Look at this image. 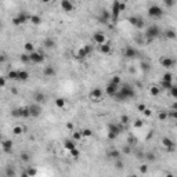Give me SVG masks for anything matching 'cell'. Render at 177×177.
I'll return each instance as SVG.
<instances>
[{"instance_id":"60","label":"cell","mask_w":177,"mask_h":177,"mask_svg":"<svg viewBox=\"0 0 177 177\" xmlns=\"http://www.w3.org/2000/svg\"><path fill=\"white\" fill-rule=\"evenodd\" d=\"M42 1H43V3H50L51 0H42Z\"/></svg>"},{"instance_id":"20","label":"cell","mask_w":177,"mask_h":177,"mask_svg":"<svg viewBox=\"0 0 177 177\" xmlns=\"http://www.w3.org/2000/svg\"><path fill=\"white\" fill-rule=\"evenodd\" d=\"M162 145L166 148V151H173V149H174V141L169 137L162 138Z\"/></svg>"},{"instance_id":"22","label":"cell","mask_w":177,"mask_h":177,"mask_svg":"<svg viewBox=\"0 0 177 177\" xmlns=\"http://www.w3.org/2000/svg\"><path fill=\"white\" fill-rule=\"evenodd\" d=\"M56 75V68L53 67V65H47L43 68V76L44 78H51Z\"/></svg>"},{"instance_id":"30","label":"cell","mask_w":177,"mask_h":177,"mask_svg":"<svg viewBox=\"0 0 177 177\" xmlns=\"http://www.w3.org/2000/svg\"><path fill=\"white\" fill-rule=\"evenodd\" d=\"M165 37L166 39L174 40L176 39V31H174V29H167V31L165 32Z\"/></svg>"},{"instance_id":"57","label":"cell","mask_w":177,"mask_h":177,"mask_svg":"<svg viewBox=\"0 0 177 177\" xmlns=\"http://www.w3.org/2000/svg\"><path fill=\"white\" fill-rule=\"evenodd\" d=\"M143 114L145 115V116H151V115H152V112H151V109H149V108H145L143 111Z\"/></svg>"},{"instance_id":"14","label":"cell","mask_w":177,"mask_h":177,"mask_svg":"<svg viewBox=\"0 0 177 177\" xmlns=\"http://www.w3.org/2000/svg\"><path fill=\"white\" fill-rule=\"evenodd\" d=\"M159 64L163 67V68H171L174 65V60L171 57H167V56H163V57L159 58Z\"/></svg>"},{"instance_id":"3","label":"cell","mask_w":177,"mask_h":177,"mask_svg":"<svg viewBox=\"0 0 177 177\" xmlns=\"http://www.w3.org/2000/svg\"><path fill=\"white\" fill-rule=\"evenodd\" d=\"M120 133H123V125L122 123H109L108 125V138L109 140H115Z\"/></svg>"},{"instance_id":"38","label":"cell","mask_w":177,"mask_h":177,"mask_svg":"<svg viewBox=\"0 0 177 177\" xmlns=\"http://www.w3.org/2000/svg\"><path fill=\"white\" fill-rule=\"evenodd\" d=\"M167 118H169V112H167V111H160L159 114H158V119H159L160 122L166 120Z\"/></svg>"},{"instance_id":"24","label":"cell","mask_w":177,"mask_h":177,"mask_svg":"<svg viewBox=\"0 0 177 177\" xmlns=\"http://www.w3.org/2000/svg\"><path fill=\"white\" fill-rule=\"evenodd\" d=\"M62 145L67 151H71V149H74L75 147H76V141H75L74 138H72V140H71V138H67V140H64Z\"/></svg>"},{"instance_id":"12","label":"cell","mask_w":177,"mask_h":177,"mask_svg":"<svg viewBox=\"0 0 177 177\" xmlns=\"http://www.w3.org/2000/svg\"><path fill=\"white\" fill-rule=\"evenodd\" d=\"M109 19H111V11L107 10V8H103V10L100 11V15H98V22L107 25V24L109 22Z\"/></svg>"},{"instance_id":"44","label":"cell","mask_w":177,"mask_h":177,"mask_svg":"<svg viewBox=\"0 0 177 177\" xmlns=\"http://www.w3.org/2000/svg\"><path fill=\"white\" fill-rule=\"evenodd\" d=\"M120 123H122L123 126L129 125V123H130V118H129L127 115H122V116H120Z\"/></svg>"},{"instance_id":"33","label":"cell","mask_w":177,"mask_h":177,"mask_svg":"<svg viewBox=\"0 0 177 177\" xmlns=\"http://www.w3.org/2000/svg\"><path fill=\"white\" fill-rule=\"evenodd\" d=\"M109 82H111V83H114V85H116V86H120V85H122V78H120L119 75H114V76L111 78Z\"/></svg>"},{"instance_id":"23","label":"cell","mask_w":177,"mask_h":177,"mask_svg":"<svg viewBox=\"0 0 177 177\" xmlns=\"http://www.w3.org/2000/svg\"><path fill=\"white\" fill-rule=\"evenodd\" d=\"M98 50L101 54H109L112 51V47H111V43H103V44H98Z\"/></svg>"},{"instance_id":"49","label":"cell","mask_w":177,"mask_h":177,"mask_svg":"<svg viewBox=\"0 0 177 177\" xmlns=\"http://www.w3.org/2000/svg\"><path fill=\"white\" fill-rule=\"evenodd\" d=\"M162 80H167V82H173V75H171L170 72H166V74H163V76H162Z\"/></svg>"},{"instance_id":"48","label":"cell","mask_w":177,"mask_h":177,"mask_svg":"<svg viewBox=\"0 0 177 177\" xmlns=\"http://www.w3.org/2000/svg\"><path fill=\"white\" fill-rule=\"evenodd\" d=\"M169 92H170V96L173 98H177V86H171L170 89H169Z\"/></svg>"},{"instance_id":"2","label":"cell","mask_w":177,"mask_h":177,"mask_svg":"<svg viewBox=\"0 0 177 177\" xmlns=\"http://www.w3.org/2000/svg\"><path fill=\"white\" fill-rule=\"evenodd\" d=\"M159 35H160V28L158 26V25L152 24V25L147 26L145 31H144V39H145L147 43H151V42H154Z\"/></svg>"},{"instance_id":"43","label":"cell","mask_w":177,"mask_h":177,"mask_svg":"<svg viewBox=\"0 0 177 177\" xmlns=\"http://www.w3.org/2000/svg\"><path fill=\"white\" fill-rule=\"evenodd\" d=\"M133 126L136 127V129H141L144 126V120L143 119H136L134 122H133Z\"/></svg>"},{"instance_id":"56","label":"cell","mask_w":177,"mask_h":177,"mask_svg":"<svg viewBox=\"0 0 177 177\" xmlns=\"http://www.w3.org/2000/svg\"><path fill=\"white\" fill-rule=\"evenodd\" d=\"M140 171H141V173H147V171H148V166H147V165H141V166H140Z\"/></svg>"},{"instance_id":"28","label":"cell","mask_w":177,"mask_h":177,"mask_svg":"<svg viewBox=\"0 0 177 177\" xmlns=\"http://www.w3.org/2000/svg\"><path fill=\"white\" fill-rule=\"evenodd\" d=\"M29 21L33 24V25H40V24H42V17L37 15V14H33V15L29 17Z\"/></svg>"},{"instance_id":"16","label":"cell","mask_w":177,"mask_h":177,"mask_svg":"<svg viewBox=\"0 0 177 177\" xmlns=\"http://www.w3.org/2000/svg\"><path fill=\"white\" fill-rule=\"evenodd\" d=\"M123 56H125L126 58H134L137 56V51H136V49L133 46H126L125 49H123Z\"/></svg>"},{"instance_id":"50","label":"cell","mask_w":177,"mask_h":177,"mask_svg":"<svg viewBox=\"0 0 177 177\" xmlns=\"http://www.w3.org/2000/svg\"><path fill=\"white\" fill-rule=\"evenodd\" d=\"M69 152H71V156H72V158H79V155H80V151L76 148V147H75L74 149H71Z\"/></svg>"},{"instance_id":"10","label":"cell","mask_w":177,"mask_h":177,"mask_svg":"<svg viewBox=\"0 0 177 177\" xmlns=\"http://www.w3.org/2000/svg\"><path fill=\"white\" fill-rule=\"evenodd\" d=\"M103 96H104V92H103V89H100V87H94L92 92L89 93V97L92 98L94 103L101 101V100H103Z\"/></svg>"},{"instance_id":"5","label":"cell","mask_w":177,"mask_h":177,"mask_svg":"<svg viewBox=\"0 0 177 177\" xmlns=\"http://www.w3.org/2000/svg\"><path fill=\"white\" fill-rule=\"evenodd\" d=\"M29 15L28 12L26 11H19L15 15V17H12L11 18V22H12V25H15V26H18V25H22V24H26L29 21Z\"/></svg>"},{"instance_id":"36","label":"cell","mask_w":177,"mask_h":177,"mask_svg":"<svg viewBox=\"0 0 177 177\" xmlns=\"http://www.w3.org/2000/svg\"><path fill=\"white\" fill-rule=\"evenodd\" d=\"M159 93H160V87H158V86H152L151 89H149V94L151 96H159Z\"/></svg>"},{"instance_id":"52","label":"cell","mask_w":177,"mask_h":177,"mask_svg":"<svg viewBox=\"0 0 177 177\" xmlns=\"http://www.w3.org/2000/svg\"><path fill=\"white\" fill-rule=\"evenodd\" d=\"M82 136H83V137H92L93 131L90 130V129H85V130H82Z\"/></svg>"},{"instance_id":"19","label":"cell","mask_w":177,"mask_h":177,"mask_svg":"<svg viewBox=\"0 0 177 177\" xmlns=\"http://www.w3.org/2000/svg\"><path fill=\"white\" fill-rule=\"evenodd\" d=\"M118 89H119V86H116L109 82L108 85H107V87H105V93H107V96H109V97H114L115 93L118 92Z\"/></svg>"},{"instance_id":"46","label":"cell","mask_w":177,"mask_h":177,"mask_svg":"<svg viewBox=\"0 0 177 177\" xmlns=\"http://www.w3.org/2000/svg\"><path fill=\"white\" fill-rule=\"evenodd\" d=\"M72 138H74L75 141H79V140H82V138H83V136H82V131H74Z\"/></svg>"},{"instance_id":"45","label":"cell","mask_w":177,"mask_h":177,"mask_svg":"<svg viewBox=\"0 0 177 177\" xmlns=\"http://www.w3.org/2000/svg\"><path fill=\"white\" fill-rule=\"evenodd\" d=\"M19 60H21V62H24V64L31 62V61H29V54H28V53H24V54H21V56H19Z\"/></svg>"},{"instance_id":"1","label":"cell","mask_w":177,"mask_h":177,"mask_svg":"<svg viewBox=\"0 0 177 177\" xmlns=\"http://www.w3.org/2000/svg\"><path fill=\"white\" fill-rule=\"evenodd\" d=\"M136 97V92H134V87L130 85H120L118 92L115 93V96L112 98H115V101L118 103H123V101H127L130 98Z\"/></svg>"},{"instance_id":"51","label":"cell","mask_w":177,"mask_h":177,"mask_svg":"<svg viewBox=\"0 0 177 177\" xmlns=\"http://www.w3.org/2000/svg\"><path fill=\"white\" fill-rule=\"evenodd\" d=\"M19 159L22 160V162H29L31 156H29L28 152H22V154H21V156H19Z\"/></svg>"},{"instance_id":"25","label":"cell","mask_w":177,"mask_h":177,"mask_svg":"<svg viewBox=\"0 0 177 177\" xmlns=\"http://www.w3.org/2000/svg\"><path fill=\"white\" fill-rule=\"evenodd\" d=\"M28 79H29V72H28V71H25V69H19V71H18L17 80H19V82H26Z\"/></svg>"},{"instance_id":"42","label":"cell","mask_w":177,"mask_h":177,"mask_svg":"<svg viewBox=\"0 0 177 177\" xmlns=\"http://www.w3.org/2000/svg\"><path fill=\"white\" fill-rule=\"evenodd\" d=\"M86 57H87V56H86L85 50H83V49H79L78 53H76V58H78V60H83V58H86Z\"/></svg>"},{"instance_id":"47","label":"cell","mask_w":177,"mask_h":177,"mask_svg":"<svg viewBox=\"0 0 177 177\" xmlns=\"http://www.w3.org/2000/svg\"><path fill=\"white\" fill-rule=\"evenodd\" d=\"M144 158L147 160H149V162H154L156 158H155V155L152 154V152H147V154H144Z\"/></svg>"},{"instance_id":"17","label":"cell","mask_w":177,"mask_h":177,"mask_svg":"<svg viewBox=\"0 0 177 177\" xmlns=\"http://www.w3.org/2000/svg\"><path fill=\"white\" fill-rule=\"evenodd\" d=\"M0 144H1V148H3V151H4L6 154H11L12 152V141L11 140H1Z\"/></svg>"},{"instance_id":"39","label":"cell","mask_w":177,"mask_h":177,"mask_svg":"<svg viewBox=\"0 0 177 177\" xmlns=\"http://www.w3.org/2000/svg\"><path fill=\"white\" fill-rule=\"evenodd\" d=\"M82 49L85 50V53H86V56H87V57H89V56H92V53H93V46H92V44H85Z\"/></svg>"},{"instance_id":"7","label":"cell","mask_w":177,"mask_h":177,"mask_svg":"<svg viewBox=\"0 0 177 177\" xmlns=\"http://www.w3.org/2000/svg\"><path fill=\"white\" fill-rule=\"evenodd\" d=\"M11 116H14V118H22V119L31 118V116H29L28 107H19V108L12 109V111H11Z\"/></svg>"},{"instance_id":"53","label":"cell","mask_w":177,"mask_h":177,"mask_svg":"<svg viewBox=\"0 0 177 177\" xmlns=\"http://www.w3.org/2000/svg\"><path fill=\"white\" fill-rule=\"evenodd\" d=\"M176 3H177V0H165L166 7H174Z\"/></svg>"},{"instance_id":"21","label":"cell","mask_w":177,"mask_h":177,"mask_svg":"<svg viewBox=\"0 0 177 177\" xmlns=\"http://www.w3.org/2000/svg\"><path fill=\"white\" fill-rule=\"evenodd\" d=\"M43 46L46 47V49H49V50H51V49H54V47L57 46V42H56L54 37H46V39L43 40Z\"/></svg>"},{"instance_id":"58","label":"cell","mask_w":177,"mask_h":177,"mask_svg":"<svg viewBox=\"0 0 177 177\" xmlns=\"http://www.w3.org/2000/svg\"><path fill=\"white\" fill-rule=\"evenodd\" d=\"M145 108H147V107H145V104H138V107H137V109L140 111V112H143Z\"/></svg>"},{"instance_id":"34","label":"cell","mask_w":177,"mask_h":177,"mask_svg":"<svg viewBox=\"0 0 177 177\" xmlns=\"http://www.w3.org/2000/svg\"><path fill=\"white\" fill-rule=\"evenodd\" d=\"M138 141H137V137H134L133 134H130L129 137H127V141H126V144H129L130 147H134L136 144H137Z\"/></svg>"},{"instance_id":"32","label":"cell","mask_w":177,"mask_h":177,"mask_svg":"<svg viewBox=\"0 0 177 177\" xmlns=\"http://www.w3.org/2000/svg\"><path fill=\"white\" fill-rule=\"evenodd\" d=\"M24 49H25V51L28 53H32V51H35V46H33V43L32 42H26L25 44H24Z\"/></svg>"},{"instance_id":"35","label":"cell","mask_w":177,"mask_h":177,"mask_svg":"<svg viewBox=\"0 0 177 177\" xmlns=\"http://www.w3.org/2000/svg\"><path fill=\"white\" fill-rule=\"evenodd\" d=\"M4 174L6 176H15L17 174V171H15V169L14 167H11V166H6V171H4Z\"/></svg>"},{"instance_id":"41","label":"cell","mask_w":177,"mask_h":177,"mask_svg":"<svg viewBox=\"0 0 177 177\" xmlns=\"http://www.w3.org/2000/svg\"><path fill=\"white\" fill-rule=\"evenodd\" d=\"M131 151H133V147H130L129 144H126L125 147L122 148L120 152H122V154H125V155H129V154H131Z\"/></svg>"},{"instance_id":"15","label":"cell","mask_w":177,"mask_h":177,"mask_svg":"<svg viewBox=\"0 0 177 177\" xmlns=\"http://www.w3.org/2000/svg\"><path fill=\"white\" fill-rule=\"evenodd\" d=\"M93 42L96 44H103V43L107 42V37H105V35L103 32H94L93 33Z\"/></svg>"},{"instance_id":"9","label":"cell","mask_w":177,"mask_h":177,"mask_svg":"<svg viewBox=\"0 0 177 177\" xmlns=\"http://www.w3.org/2000/svg\"><path fill=\"white\" fill-rule=\"evenodd\" d=\"M127 21L130 22V25H133L134 28L137 29H143L145 26V22H144V19L141 17H137V15H133V17H129L127 18Z\"/></svg>"},{"instance_id":"55","label":"cell","mask_w":177,"mask_h":177,"mask_svg":"<svg viewBox=\"0 0 177 177\" xmlns=\"http://www.w3.org/2000/svg\"><path fill=\"white\" fill-rule=\"evenodd\" d=\"M7 83V78L6 76H0V89H3Z\"/></svg>"},{"instance_id":"61","label":"cell","mask_w":177,"mask_h":177,"mask_svg":"<svg viewBox=\"0 0 177 177\" xmlns=\"http://www.w3.org/2000/svg\"><path fill=\"white\" fill-rule=\"evenodd\" d=\"M0 29H1V21H0Z\"/></svg>"},{"instance_id":"37","label":"cell","mask_w":177,"mask_h":177,"mask_svg":"<svg viewBox=\"0 0 177 177\" xmlns=\"http://www.w3.org/2000/svg\"><path fill=\"white\" fill-rule=\"evenodd\" d=\"M171 86H173V82H167V80H162V83H160V90L162 89H165V90H169Z\"/></svg>"},{"instance_id":"11","label":"cell","mask_w":177,"mask_h":177,"mask_svg":"<svg viewBox=\"0 0 177 177\" xmlns=\"http://www.w3.org/2000/svg\"><path fill=\"white\" fill-rule=\"evenodd\" d=\"M29 61L33 62V64H42L43 61H44V54L35 50V51L29 53Z\"/></svg>"},{"instance_id":"6","label":"cell","mask_w":177,"mask_h":177,"mask_svg":"<svg viewBox=\"0 0 177 177\" xmlns=\"http://www.w3.org/2000/svg\"><path fill=\"white\" fill-rule=\"evenodd\" d=\"M120 12H122V10H120V1L119 0H114V3H112V6H111V19H112L114 22L118 21Z\"/></svg>"},{"instance_id":"31","label":"cell","mask_w":177,"mask_h":177,"mask_svg":"<svg viewBox=\"0 0 177 177\" xmlns=\"http://www.w3.org/2000/svg\"><path fill=\"white\" fill-rule=\"evenodd\" d=\"M24 130H25V129H24L22 126H14V127H12V134H14V136H21L24 133Z\"/></svg>"},{"instance_id":"8","label":"cell","mask_w":177,"mask_h":177,"mask_svg":"<svg viewBox=\"0 0 177 177\" xmlns=\"http://www.w3.org/2000/svg\"><path fill=\"white\" fill-rule=\"evenodd\" d=\"M28 109H29V116L31 118H39L42 115V104H37V103L31 104L28 107Z\"/></svg>"},{"instance_id":"13","label":"cell","mask_w":177,"mask_h":177,"mask_svg":"<svg viewBox=\"0 0 177 177\" xmlns=\"http://www.w3.org/2000/svg\"><path fill=\"white\" fill-rule=\"evenodd\" d=\"M60 6L62 8V11H65V12H72L75 10V4L72 0H61Z\"/></svg>"},{"instance_id":"27","label":"cell","mask_w":177,"mask_h":177,"mask_svg":"<svg viewBox=\"0 0 177 177\" xmlns=\"http://www.w3.org/2000/svg\"><path fill=\"white\" fill-rule=\"evenodd\" d=\"M120 155H122V152L119 149L112 148L111 151H108V158H111V159H118V158H120Z\"/></svg>"},{"instance_id":"59","label":"cell","mask_w":177,"mask_h":177,"mask_svg":"<svg viewBox=\"0 0 177 177\" xmlns=\"http://www.w3.org/2000/svg\"><path fill=\"white\" fill-rule=\"evenodd\" d=\"M67 129H69V130H72V129H74V125H72L71 122H69V123H67Z\"/></svg>"},{"instance_id":"29","label":"cell","mask_w":177,"mask_h":177,"mask_svg":"<svg viewBox=\"0 0 177 177\" xmlns=\"http://www.w3.org/2000/svg\"><path fill=\"white\" fill-rule=\"evenodd\" d=\"M7 79H10V80H17L18 78V71L17 69H11V71H8L7 72V76H6Z\"/></svg>"},{"instance_id":"18","label":"cell","mask_w":177,"mask_h":177,"mask_svg":"<svg viewBox=\"0 0 177 177\" xmlns=\"http://www.w3.org/2000/svg\"><path fill=\"white\" fill-rule=\"evenodd\" d=\"M33 101L37 104H44L47 101V96L42 92H36L33 94Z\"/></svg>"},{"instance_id":"4","label":"cell","mask_w":177,"mask_h":177,"mask_svg":"<svg viewBox=\"0 0 177 177\" xmlns=\"http://www.w3.org/2000/svg\"><path fill=\"white\" fill-rule=\"evenodd\" d=\"M147 14H148V17L152 18V19H160V18L163 17L165 11H163V8L160 6H158V4H151V6L148 7V10H147Z\"/></svg>"},{"instance_id":"54","label":"cell","mask_w":177,"mask_h":177,"mask_svg":"<svg viewBox=\"0 0 177 177\" xmlns=\"http://www.w3.org/2000/svg\"><path fill=\"white\" fill-rule=\"evenodd\" d=\"M35 174H36V170L32 169V167H29L28 170L25 171V174H24V176H35Z\"/></svg>"},{"instance_id":"40","label":"cell","mask_w":177,"mask_h":177,"mask_svg":"<svg viewBox=\"0 0 177 177\" xmlns=\"http://www.w3.org/2000/svg\"><path fill=\"white\" fill-rule=\"evenodd\" d=\"M116 162H115V167L118 169V170H122L123 167H125V163H123V160L120 159V158H118V159H115Z\"/></svg>"},{"instance_id":"26","label":"cell","mask_w":177,"mask_h":177,"mask_svg":"<svg viewBox=\"0 0 177 177\" xmlns=\"http://www.w3.org/2000/svg\"><path fill=\"white\" fill-rule=\"evenodd\" d=\"M54 105H56L57 108L62 109V108H65V107H67V100H65L64 97H58V98H56V100H54Z\"/></svg>"}]
</instances>
